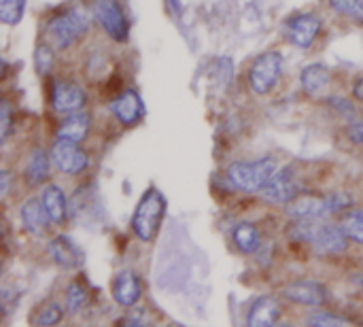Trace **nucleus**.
Instances as JSON below:
<instances>
[{
    "label": "nucleus",
    "instance_id": "nucleus-1",
    "mask_svg": "<svg viewBox=\"0 0 363 327\" xmlns=\"http://www.w3.org/2000/svg\"><path fill=\"white\" fill-rule=\"evenodd\" d=\"M289 234L300 243H308L317 255H340L351 240L340 223H325V219H296Z\"/></svg>",
    "mask_w": 363,
    "mask_h": 327
},
{
    "label": "nucleus",
    "instance_id": "nucleus-2",
    "mask_svg": "<svg viewBox=\"0 0 363 327\" xmlns=\"http://www.w3.org/2000/svg\"><path fill=\"white\" fill-rule=\"evenodd\" d=\"M353 204L349 194H328V196H315V194H300L296 200L289 202L287 215L291 219H328Z\"/></svg>",
    "mask_w": 363,
    "mask_h": 327
},
{
    "label": "nucleus",
    "instance_id": "nucleus-3",
    "mask_svg": "<svg viewBox=\"0 0 363 327\" xmlns=\"http://www.w3.org/2000/svg\"><path fill=\"white\" fill-rule=\"evenodd\" d=\"M166 213V200L157 189H147L132 215V230L143 243H151L157 236Z\"/></svg>",
    "mask_w": 363,
    "mask_h": 327
},
{
    "label": "nucleus",
    "instance_id": "nucleus-4",
    "mask_svg": "<svg viewBox=\"0 0 363 327\" xmlns=\"http://www.w3.org/2000/svg\"><path fill=\"white\" fill-rule=\"evenodd\" d=\"M274 172H277V160L259 157L255 162H234L228 168V179L236 189L255 194L266 187V183L274 177Z\"/></svg>",
    "mask_w": 363,
    "mask_h": 327
},
{
    "label": "nucleus",
    "instance_id": "nucleus-5",
    "mask_svg": "<svg viewBox=\"0 0 363 327\" xmlns=\"http://www.w3.org/2000/svg\"><path fill=\"white\" fill-rule=\"evenodd\" d=\"M281 74H283V55L279 51H266L251 64L249 85L255 94L266 96L279 85Z\"/></svg>",
    "mask_w": 363,
    "mask_h": 327
},
{
    "label": "nucleus",
    "instance_id": "nucleus-6",
    "mask_svg": "<svg viewBox=\"0 0 363 327\" xmlns=\"http://www.w3.org/2000/svg\"><path fill=\"white\" fill-rule=\"evenodd\" d=\"M83 32H87V19L77 9H72L64 15H57L49 21V34L57 49L72 47L81 38Z\"/></svg>",
    "mask_w": 363,
    "mask_h": 327
},
{
    "label": "nucleus",
    "instance_id": "nucleus-7",
    "mask_svg": "<svg viewBox=\"0 0 363 327\" xmlns=\"http://www.w3.org/2000/svg\"><path fill=\"white\" fill-rule=\"evenodd\" d=\"M302 181L298 177L296 168H283L274 172V177L266 183V187L259 192L266 202H277V204H289L302 194Z\"/></svg>",
    "mask_w": 363,
    "mask_h": 327
},
{
    "label": "nucleus",
    "instance_id": "nucleus-8",
    "mask_svg": "<svg viewBox=\"0 0 363 327\" xmlns=\"http://www.w3.org/2000/svg\"><path fill=\"white\" fill-rule=\"evenodd\" d=\"M94 15L113 40H128L130 26H128L125 13L117 0H96Z\"/></svg>",
    "mask_w": 363,
    "mask_h": 327
},
{
    "label": "nucleus",
    "instance_id": "nucleus-9",
    "mask_svg": "<svg viewBox=\"0 0 363 327\" xmlns=\"http://www.w3.org/2000/svg\"><path fill=\"white\" fill-rule=\"evenodd\" d=\"M51 160L53 164L66 172V174H79L87 168L89 157L87 153L79 147V143L74 140H66V138H57L51 147Z\"/></svg>",
    "mask_w": 363,
    "mask_h": 327
},
{
    "label": "nucleus",
    "instance_id": "nucleus-10",
    "mask_svg": "<svg viewBox=\"0 0 363 327\" xmlns=\"http://www.w3.org/2000/svg\"><path fill=\"white\" fill-rule=\"evenodd\" d=\"M321 28H323V21H321V17L315 15V13L294 15V17H289L287 23H285L287 38H289L296 47H302V49L311 47V45L317 40Z\"/></svg>",
    "mask_w": 363,
    "mask_h": 327
},
{
    "label": "nucleus",
    "instance_id": "nucleus-11",
    "mask_svg": "<svg viewBox=\"0 0 363 327\" xmlns=\"http://www.w3.org/2000/svg\"><path fill=\"white\" fill-rule=\"evenodd\" d=\"M283 296L296 304H304V306H323L330 302V289L317 281H296L289 283L283 289Z\"/></svg>",
    "mask_w": 363,
    "mask_h": 327
},
{
    "label": "nucleus",
    "instance_id": "nucleus-12",
    "mask_svg": "<svg viewBox=\"0 0 363 327\" xmlns=\"http://www.w3.org/2000/svg\"><path fill=\"white\" fill-rule=\"evenodd\" d=\"M85 100H87V96H85V92L77 83L55 81L53 94H51V104H53V111L55 113H62V115L77 113V111L83 109Z\"/></svg>",
    "mask_w": 363,
    "mask_h": 327
},
{
    "label": "nucleus",
    "instance_id": "nucleus-13",
    "mask_svg": "<svg viewBox=\"0 0 363 327\" xmlns=\"http://www.w3.org/2000/svg\"><path fill=\"white\" fill-rule=\"evenodd\" d=\"M113 298L119 306L123 309H132L136 306V302L143 296V285L140 279L136 277V272L132 270H121L115 279H113Z\"/></svg>",
    "mask_w": 363,
    "mask_h": 327
},
{
    "label": "nucleus",
    "instance_id": "nucleus-14",
    "mask_svg": "<svg viewBox=\"0 0 363 327\" xmlns=\"http://www.w3.org/2000/svg\"><path fill=\"white\" fill-rule=\"evenodd\" d=\"M111 113L123 123V126H134L143 119L145 115V104H143V98L138 96V92L134 89H128L123 92L121 96H117L113 102H111Z\"/></svg>",
    "mask_w": 363,
    "mask_h": 327
},
{
    "label": "nucleus",
    "instance_id": "nucleus-15",
    "mask_svg": "<svg viewBox=\"0 0 363 327\" xmlns=\"http://www.w3.org/2000/svg\"><path fill=\"white\" fill-rule=\"evenodd\" d=\"M49 255L62 268H77L83 264V253L70 236H55L49 243Z\"/></svg>",
    "mask_w": 363,
    "mask_h": 327
},
{
    "label": "nucleus",
    "instance_id": "nucleus-16",
    "mask_svg": "<svg viewBox=\"0 0 363 327\" xmlns=\"http://www.w3.org/2000/svg\"><path fill=\"white\" fill-rule=\"evenodd\" d=\"M281 319V304L272 296H262L253 302L249 315H247V326L251 327H268L274 326Z\"/></svg>",
    "mask_w": 363,
    "mask_h": 327
},
{
    "label": "nucleus",
    "instance_id": "nucleus-17",
    "mask_svg": "<svg viewBox=\"0 0 363 327\" xmlns=\"http://www.w3.org/2000/svg\"><path fill=\"white\" fill-rule=\"evenodd\" d=\"M19 215H21V223H23L26 232L32 234V236L45 234V230H47V226L51 221L49 215H47V209H45L43 200H38V198H28L23 202Z\"/></svg>",
    "mask_w": 363,
    "mask_h": 327
},
{
    "label": "nucleus",
    "instance_id": "nucleus-18",
    "mask_svg": "<svg viewBox=\"0 0 363 327\" xmlns=\"http://www.w3.org/2000/svg\"><path fill=\"white\" fill-rule=\"evenodd\" d=\"M332 81V72L325 64L321 62H315V64H308L304 66L302 74H300V83H302V89L308 94V96H319Z\"/></svg>",
    "mask_w": 363,
    "mask_h": 327
},
{
    "label": "nucleus",
    "instance_id": "nucleus-19",
    "mask_svg": "<svg viewBox=\"0 0 363 327\" xmlns=\"http://www.w3.org/2000/svg\"><path fill=\"white\" fill-rule=\"evenodd\" d=\"M89 128H91V117L87 113H70L57 128L55 136L57 138H66V140H74V143H81L87 138L89 134Z\"/></svg>",
    "mask_w": 363,
    "mask_h": 327
},
{
    "label": "nucleus",
    "instance_id": "nucleus-20",
    "mask_svg": "<svg viewBox=\"0 0 363 327\" xmlns=\"http://www.w3.org/2000/svg\"><path fill=\"white\" fill-rule=\"evenodd\" d=\"M232 238H234V245L247 255L257 253L262 249V232L255 223H249V221L238 223L232 232Z\"/></svg>",
    "mask_w": 363,
    "mask_h": 327
},
{
    "label": "nucleus",
    "instance_id": "nucleus-21",
    "mask_svg": "<svg viewBox=\"0 0 363 327\" xmlns=\"http://www.w3.org/2000/svg\"><path fill=\"white\" fill-rule=\"evenodd\" d=\"M43 204L47 209V215L51 219V223H64L66 219V196L62 194V189L57 185H49L43 192Z\"/></svg>",
    "mask_w": 363,
    "mask_h": 327
},
{
    "label": "nucleus",
    "instance_id": "nucleus-22",
    "mask_svg": "<svg viewBox=\"0 0 363 327\" xmlns=\"http://www.w3.org/2000/svg\"><path fill=\"white\" fill-rule=\"evenodd\" d=\"M49 179V155L43 149H34L30 155V162L26 166V181L28 185L36 187Z\"/></svg>",
    "mask_w": 363,
    "mask_h": 327
},
{
    "label": "nucleus",
    "instance_id": "nucleus-23",
    "mask_svg": "<svg viewBox=\"0 0 363 327\" xmlns=\"http://www.w3.org/2000/svg\"><path fill=\"white\" fill-rule=\"evenodd\" d=\"M342 230L347 232V236L355 243L363 245V209H355L351 213H347L340 221Z\"/></svg>",
    "mask_w": 363,
    "mask_h": 327
},
{
    "label": "nucleus",
    "instance_id": "nucleus-24",
    "mask_svg": "<svg viewBox=\"0 0 363 327\" xmlns=\"http://www.w3.org/2000/svg\"><path fill=\"white\" fill-rule=\"evenodd\" d=\"M330 6L336 13L363 23V0H330Z\"/></svg>",
    "mask_w": 363,
    "mask_h": 327
},
{
    "label": "nucleus",
    "instance_id": "nucleus-25",
    "mask_svg": "<svg viewBox=\"0 0 363 327\" xmlns=\"http://www.w3.org/2000/svg\"><path fill=\"white\" fill-rule=\"evenodd\" d=\"M26 9V0H0V19L6 26L19 23Z\"/></svg>",
    "mask_w": 363,
    "mask_h": 327
},
{
    "label": "nucleus",
    "instance_id": "nucleus-26",
    "mask_svg": "<svg viewBox=\"0 0 363 327\" xmlns=\"http://www.w3.org/2000/svg\"><path fill=\"white\" fill-rule=\"evenodd\" d=\"M55 64V53L51 49V45L47 43H40L36 49H34V66L40 74H47Z\"/></svg>",
    "mask_w": 363,
    "mask_h": 327
},
{
    "label": "nucleus",
    "instance_id": "nucleus-27",
    "mask_svg": "<svg viewBox=\"0 0 363 327\" xmlns=\"http://www.w3.org/2000/svg\"><path fill=\"white\" fill-rule=\"evenodd\" d=\"M85 300H87V289H85L81 283H72V285L68 287V311H70L72 315L79 313L81 306L85 304Z\"/></svg>",
    "mask_w": 363,
    "mask_h": 327
},
{
    "label": "nucleus",
    "instance_id": "nucleus-28",
    "mask_svg": "<svg viewBox=\"0 0 363 327\" xmlns=\"http://www.w3.org/2000/svg\"><path fill=\"white\" fill-rule=\"evenodd\" d=\"M308 323L315 327H336V326H351L353 321L340 315H332V313H317L308 319Z\"/></svg>",
    "mask_w": 363,
    "mask_h": 327
},
{
    "label": "nucleus",
    "instance_id": "nucleus-29",
    "mask_svg": "<svg viewBox=\"0 0 363 327\" xmlns=\"http://www.w3.org/2000/svg\"><path fill=\"white\" fill-rule=\"evenodd\" d=\"M62 317H64V313H62L60 304H49V306L36 317V326H55V323L62 321Z\"/></svg>",
    "mask_w": 363,
    "mask_h": 327
},
{
    "label": "nucleus",
    "instance_id": "nucleus-30",
    "mask_svg": "<svg viewBox=\"0 0 363 327\" xmlns=\"http://www.w3.org/2000/svg\"><path fill=\"white\" fill-rule=\"evenodd\" d=\"M11 132V106L6 100H2V106H0V138L6 140Z\"/></svg>",
    "mask_w": 363,
    "mask_h": 327
},
{
    "label": "nucleus",
    "instance_id": "nucleus-31",
    "mask_svg": "<svg viewBox=\"0 0 363 327\" xmlns=\"http://www.w3.org/2000/svg\"><path fill=\"white\" fill-rule=\"evenodd\" d=\"M347 134H349L351 143H355V145H362L363 143V119L362 121H355V123H351V126H349V130H347Z\"/></svg>",
    "mask_w": 363,
    "mask_h": 327
},
{
    "label": "nucleus",
    "instance_id": "nucleus-32",
    "mask_svg": "<svg viewBox=\"0 0 363 327\" xmlns=\"http://www.w3.org/2000/svg\"><path fill=\"white\" fill-rule=\"evenodd\" d=\"M9 185H11V174H9V170H2V172H0V196H2V198H6Z\"/></svg>",
    "mask_w": 363,
    "mask_h": 327
},
{
    "label": "nucleus",
    "instance_id": "nucleus-33",
    "mask_svg": "<svg viewBox=\"0 0 363 327\" xmlns=\"http://www.w3.org/2000/svg\"><path fill=\"white\" fill-rule=\"evenodd\" d=\"M330 102H334V106H336V109H342L345 113H353V106H351V104H349L347 100H338V98H332Z\"/></svg>",
    "mask_w": 363,
    "mask_h": 327
},
{
    "label": "nucleus",
    "instance_id": "nucleus-34",
    "mask_svg": "<svg viewBox=\"0 0 363 327\" xmlns=\"http://www.w3.org/2000/svg\"><path fill=\"white\" fill-rule=\"evenodd\" d=\"M353 94H355V98L363 102V77H359L357 81H355V85H353Z\"/></svg>",
    "mask_w": 363,
    "mask_h": 327
}]
</instances>
